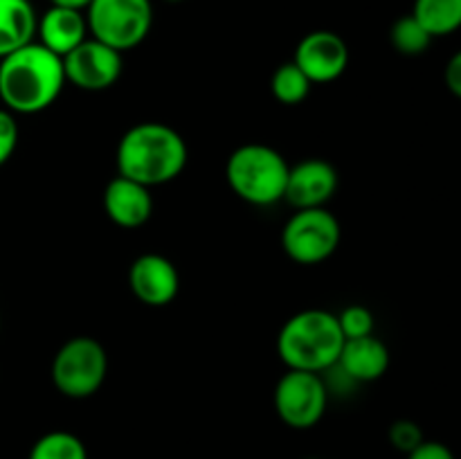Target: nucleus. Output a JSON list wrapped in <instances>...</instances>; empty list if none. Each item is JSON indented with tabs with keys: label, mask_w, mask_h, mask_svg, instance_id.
<instances>
[{
	"label": "nucleus",
	"mask_w": 461,
	"mask_h": 459,
	"mask_svg": "<svg viewBox=\"0 0 461 459\" xmlns=\"http://www.w3.org/2000/svg\"><path fill=\"white\" fill-rule=\"evenodd\" d=\"M66 86L63 58L41 43H27L0 58V102L9 112H41Z\"/></svg>",
	"instance_id": "1"
},
{
	"label": "nucleus",
	"mask_w": 461,
	"mask_h": 459,
	"mask_svg": "<svg viewBox=\"0 0 461 459\" xmlns=\"http://www.w3.org/2000/svg\"><path fill=\"white\" fill-rule=\"evenodd\" d=\"M187 165V144L183 135L162 122H142L126 130L117 147L120 176L144 187L171 183Z\"/></svg>",
	"instance_id": "2"
},
{
	"label": "nucleus",
	"mask_w": 461,
	"mask_h": 459,
	"mask_svg": "<svg viewBox=\"0 0 461 459\" xmlns=\"http://www.w3.org/2000/svg\"><path fill=\"white\" fill-rule=\"evenodd\" d=\"M342 345L345 336L338 315L309 309L295 313L284 324L277 338V354L288 369L322 374L338 363Z\"/></svg>",
	"instance_id": "3"
},
{
	"label": "nucleus",
	"mask_w": 461,
	"mask_h": 459,
	"mask_svg": "<svg viewBox=\"0 0 461 459\" xmlns=\"http://www.w3.org/2000/svg\"><path fill=\"white\" fill-rule=\"evenodd\" d=\"M288 162L279 151L266 144H243L230 156L225 178L230 187L252 205H273L286 192Z\"/></svg>",
	"instance_id": "4"
},
{
	"label": "nucleus",
	"mask_w": 461,
	"mask_h": 459,
	"mask_svg": "<svg viewBox=\"0 0 461 459\" xmlns=\"http://www.w3.org/2000/svg\"><path fill=\"white\" fill-rule=\"evenodd\" d=\"M86 22L93 39L124 52L147 39L153 22L151 0H93Z\"/></svg>",
	"instance_id": "5"
},
{
	"label": "nucleus",
	"mask_w": 461,
	"mask_h": 459,
	"mask_svg": "<svg viewBox=\"0 0 461 459\" xmlns=\"http://www.w3.org/2000/svg\"><path fill=\"white\" fill-rule=\"evenodd\" d=\"M106 374V349L95 338H72L54 356V387L63 396H68V399H86V396H93L104 385Z\"/></svg>",
	"instance_id": "6"
},
{
	"label": "nucleus",
	"mask_w": 461,
	"mask_h": 459,
	"mask_svg": "<svg viewBox=\"0 0 461 459\" xmlns=\"http://www.w3.org/2000/svg\"><path fill=\"white\" fill-rule=\"evenodd\" d=\"M342 230L336 216L324 207L297 210L282 232L284 252L295 264L313 266L329 259L340 246Z\"/></svg>",
	"instance_id": "7"
},
{
	"label": "nucleus",
	"mask_w": 461,
	"mask_h": 459,
	"mask_svg": "<svg viewBox=\"0 0 461 459\" xmlns=\"http://www.w3.org/2000/svg\"><path fill=\"white\" fill-rule=\"evenodd\" d=\"M329 387L320 374L288 369L275 387V410L286 426L304 430L324 417Z\"/></svg>",
	"instance_id": "8"
},
{
	"label": "nucleus",
	"mask_w": 461,
	"mask_h": 459,
	"mask_svg": "<svg viewBox=\"0 0 461 459\" xmlns=\"http://www.w3.org/2000/svg\"><path fill=\"white\" fill-rule=\"evenodd\" d=\"M122 66H124L122 52L108 48L106 43L93 39V36L63 57L66 81H70L75 88L88 90V93L111 88L120 79Z\"/></svg>",
	"instance_id": "9"
},
{
	"label": "nucleus",
	"mask_w": 461,
	"mask_h": 459,
	"mask_svg": "<svg viewBox=\"0 0 461 459\" xmlns=\"http://www.w3.org/2000/svg\"><path fill=\"white\" fill-rule=\"evenodd\" d=\"M293 63L309 76L311 84H329L347 70L349 48L336 32H311L297 43Z\"/></svg>",
	"instance_id": "10"
},
{
	"label": "nucleus",
	"mask_w": 461,
	"mask_h": 459,
	"mask_svg": "<svg viewBox=\"0 0 461 459\" xmlns=\"http://www.w3.org/2000/svg\"><path fill=\"white\" fill-rule=\"evenodd\" d=\"M336 189V166L322 158H309V160H302L300 165L288 169L284 198L295 210H313V207H324V202L331 201Z\"/></svg>",
	"instance_id": "11"
},
{
	"label": "nucleus",
	"mask_w": 461,
	"mask_h": 459,
	"mask_svg": "<svg viewBox=\"0 0 461 459\" xmlns=\"http://www.w3.org/2000/svg\"><path fill=\"white\" fill-rule=\"evenodd\" d=\"M129 286L133 295L147 306H167L176 300L180 277L176 266L162 255L138 256L129 270Z\"/></svg>",
	"instance_id": "12"
},
{
	"label": "nucleus",
	"mask_w": 461,
	"mask_h": 459,
	"mask_svg": "<svg viewBox=\"0 0 461 459\" xmlns=\"http://www.w3.org/2000/svg\"><path fill=\"white\" fill-rule=\"evenodd\" d=\"M104 210L120 228H140L153 212L151 192L126 176H117L104 189Z\"/></svg>",
	"instance_id": "13"
},
{
	"label": "nucleus",
	"mask_w": 461,
	"mask_h": 459,
	"mask_svg": "<svg viewBox=\"0 0 461 459\" xmlns=\"http://www.w3.org/2000/svg\"><path fill=\"white\" fill-rule=\"evenodd\" d=\"M36 34L43 48L63 58L88 39V22H86L84 12L52 4L36 22Z\"/></svg>",
	"instance_id": "14"
},
{
	"label": "nucleus",
	"mask_w": 461,
	"mask_h": 459,
	"mask_svg": "<svg viewBox=\"0 0 461 459\" xmlns=\"http://www.w3.org/2000/svg\"><path fill=\"white\" fill-rule=\"evenodd\" d=\"M336 367L351 382L376 381L390 367V351H387L385 342L374 338V333L365 338H354V340H345Z\"/></svg>",
	"instance_id": "15"
},
{
	"label": "nucleus",
	"mask_w": 461,
	"mask_h": 459,
	"mask_svg": "<svg viewBox=\"0 0 461 459\" xmlns=\"http://www.w3.org/2000/svg\"><path fill=\"white\" fill-rule=\"evenodd\" d=\"M36 22L39 18L30 0H0V58L32 43Z\"/></svg>",
	"instance_id": "16"
},
{
	"label": "nucleus",
	"mask_w": 461,
	"mask_h": 459,
	"mask_svg": "<svg viewBox=\"0 0 461 459\" xmlns=\"http://www.w3.org/2000/svg\"><path fill=\"white\" fill-rule=\"evenodd\" d=\"M412 16L432 39L448 36L461 27V0H414Z\"/></svg>",
	"instance_id": "17"
},
{
	"label": "nucleus",
	"mask_w": 461,
	"mask_h": 459,
	"mask_svg": "<svg viewBox=\"0 0 461 459\" xmlns=\"http://www.w3.org/2000/svg\"><path fill=\"white\" fill-rule=\"evenodd\" d=\"M311 81L300 68L293 61L282 63V66L275 70L273 75V94L279 104H286V106H295L302 104L311 93Z\"/></svg>",
	"instance_id": "18"
},
{
	"label": "nucleus",
	"mask_w": 461,
	"mask_h": 459,
	"mask_svg": "<svg viewBox=\"0 0 461 459\" xmlns=\"http://www.w3.org/2000/svg\"><path fill=\"white\" fill-rule=\"evenodd\" d=\"M30 459H88L86 446L72 432H48L32 446Z\"/></svg>",
	"instance_id": "19"
},
{
	"label": "nucleus",
	"mask_w": 461,
	"mask_h": 459,
	"mask_svg": "<svg viewBox=\"0 0 461 459\" xmlns=\"http://www.w3.org/2000/svg\"><path fill=\"white\" fill-rule=\"evenodd\" d=\"M390 40L396 48V52L405 54V57H417L423 54L432 43V36L428 34L426 27L408 14V16H401L399 21L392 25L390 30Z\"/></svg>",
	"instance_id": "20"
},
{
	"label": "nucleus",
	"mask_w": 461,
	"mask_h": 459,
	"mask_svg": "<svg viewBox=\"0 0 461 459\" xmlns=\"http://www.w3.org/2000/svg\"><path fill=\"white\" fill-rule=\"evenodd\" d=\"M338 324L345 336V340H354V338H365L374 333V315L367 306H347L340 315H338Z\"/></svg>",
	"instance_id": "21"
},
{
	"label": "nucleus",
	"mask_w": 461,
	"mask_h": 459,
	"mask_svg": "<svg viewBox=\"0 0 461 459\" xmlns=\"http://www.w3.org/2000/svg\"><path fill=\"white\" fill-rule=\"evenodd\" d=\"M390 441L394 444V448L401 450V453L410 454L419 444H423L426 439H423V432L417 423L403 418V421H396L394 426L390 428Z\"/></svg>",
	"instance_id": "22"
},
{
	"label": "nucleus",
	"mask_w": 461,
	"mask_h": 459,
	"mask_svg": "<svg viewBox=\"0 0 461 459\" xmlns=\"http://www.w3.org/2000/svg\"><path fill=\"white\" fill-rule=\"evenodd\" d=\"M18 144V124L7 108H0V166L14 156Z\"/></svg>",
	"instance_id": "23"
},
{
	"label": "nucleus",
	"mask_w": 461,
	"mask_h": 459,
	"mask_svg": "<svg viewBox=\"0 0 461 459\" xmlns=\"http://www.w3.org/2000/svg\"><path fill=\"white\" fill-rule=\"evenodd\" d=\"M408 459H455V454L448 446L439 441H423L408 454Z\"/></svg>",
	"instance_id": "24"
},
{
	"label": "nucleus",
	"mask_w": 461,
	"mask_h": 459,
	"mask_svg": "<svg viewBox=\"0 0 461 459\" xmlns=\"http://www.w3.org/2000/svg\"><path fill=\"white\" fill-rule=\"evenodd\" d=\"M446 86L455 97L461 99V50L446 66Z\"/></svg>",
	"instance_id": "25"
},
{
	"label": "nucleus",
	"mask_w": 461,
	"mask_h": 459,
	"mask_svg": "<svg viewBox=\"0 0 461 459\" xmlns=\"http://www.w3.org/2000/svg\"><path fill=\"white\" fill-rule=\"evenodd\" d=\"M54 7H66V9H77V12H84L90 7L93 0H50Z\"/></svg>",
	"instance_id": "26"
},
{
	"label": "nucleus",
	"mask_w": 461,
	"mask_h": 459,
	"mask_svg": "<svg viewBox=\"0 0 461 459\" xmlns=\"http://www.w3.org/2000/svg\"><path fill=\"white\" fill-rule=\"evenodd\" d=\"M167 3H183V0H167Z\"/></svg>",
	"instance_id": "27"
}]
</instances>
